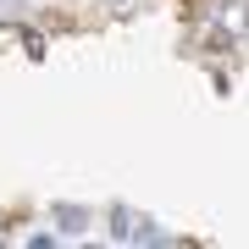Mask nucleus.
<instances>
[{
  "mask_svg": "<svg viewBox=\"0 0 249 249\" xmlns=\"http://www.w3.org/2000/svg\"><path fill=\"white\" fill-rule=\"evenodd\" d=\"M28 244H34V249H55V244H61V232H34Z\"/></svg>",
  "mask_w": 249,
  "mask_h": 249,
  "instance_id": "obj_5",
  "label": "nucleus"
},
{
  "mask_svg": "<svg viewBox=\"0 0 249 249\" xmlns=\"http://www.w3.org/2000/svg\"><path fill=\"white\" fill-rule=\"evenodd\" d=\"M106 6H116V11H127V0H106Z\"/></svg>",
  "mask_w": 249,
  "mask_h": 249,
  "instance_id": "obj_6",
  "label": "nucleus"
},
{
  "mask_svg": "<svg viewBox=\"0 0 249 249\" xmlns=\"http://www.w3.org/2000/svg\"><path fill=\"white\" fill-rule=\"evenodd\" d=\"M50 227L61 232V238H83V232L94 227V211L89 205H72V199H55L50 205Z\"/></svg>",
  "mask_w": 249,
  "mask_h": 249,
  "instance_id": "obj_1",
  "label": "nucleus"
},
{
  "mask_svg": "<svg viewBox=\"0 0 249 249\" xmlns=\"http://www.w3.org/2000/svg\"><path fill=\"white\" fill-rule=\"evenodd\" d=\"M106 232H111L116 244H127V238H133V211H127L122 199H116L111 211H106Z\"/></svg>",
  "mask_w": 249,
  "mask_h": 249,
  "instance_id": "obj_2",
  "label": "nucleus"
},
{
  "mask_svg": "<svg viewBox=\"0 0 249 249\" xmlns=\"http://www.w3.org/2000/svg\"><path fill=\"white\" fill-rule=\"evenodd\" d=\"M22 45H28V55H45V39H39L34 28H22Z\"/></svg>",
  "mask_w": 249,
  "mask_h": 249,
  "instance_id": "obj_4",
  "label": "nucleus"
},
{
  "mask_svg": "<svg viewBox=\"0 0 249 249\" xmlns=\"http://www.w3.org/2000/svg\"><path fill=\"white\" fill-rule=\"evenodd\" d=\"M22 6H28V0H0V22L17 28V22H22Z\"/></svg>",
  "mask_w": 249,
  "mask_h": 249,
  "instance_id": "obj_3",
  "label": "nucleus"
}]
</instances>
